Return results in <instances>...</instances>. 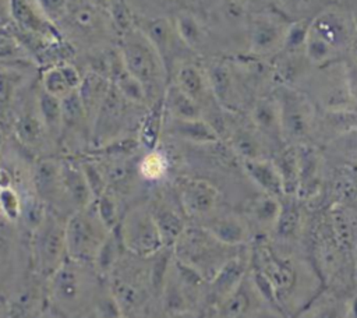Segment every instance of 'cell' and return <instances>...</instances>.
<instances>
[{"label": "cell", "instance_id": "cell-56", "mask_svg": "<svg viewBox=\"0 0 357 318\" xmlns=\"http://www.w3.org/2000/svg\"><path fill=\"white\" fill-rule=\"evenodd\" d=\"M38 318H66L64 315H61L59 311H56L53 307L52 308H47V310H43Z\"/></svg>", "mask_w": 357, "mask_h": 318}, {"label": "cell", "instance_id": "cell-5", "mask_svg": "<svg viewBox=\"0 0 357 318\" xmlns=\"http://www.w3.org/2000/svg\"><path fill=\"white\" fill-rule=\"evenodd\" d=\"M124 248L139 258H149L165 247L149 206L131 208L119 223Z\"/></svg>", "mask_w": 357, "mask_h": 318}, {"label": "cell", "instance_id": "cell-23", "mask_svg": "<svg viewBox=\"0 0 357 318\" xmlns=\"http://www.w3.org/2000/svg\"><path fill=\"white\" fill-rule=\"evenodd\" d=\"M149 209L165 247L173 248L187 227L184 216L174 206L165 201H156L151 204Z\"/></svg>", "mask_w": 357, "mask_h": 318}, {"label": "cell", "instance_id": "cell-57", "mask_svg": "<svg viewBox=\"0 0 357 318\" xmlns=\"http://www.w3.org/2000/svg\"><path fill=\"white\" fill-rule=\"evenodd\" d=\"M350 18L351 22L357 31V0H351V10H350Z\"/></svg>", "mask_w": 357, "mask_h": 318}, {"label": "cell", "instance_id": "cell-15", "mask_svg": "<svg viewBox=\"0 0 357 318\" xmlns=\"http://www.w3.org/2000/svg\"><path fill=\"white\" fill-rule=\"evenodd\" d=\"M61 183L66 204L73 209V212L86 208L95 201L78 160L61 159Z\"/></svg>", "mask_w": 357, "mask_h": 318}, {"label": "cell", "instance_id": "cell-48", "mask_svg": "<svg viewBox=\"0 0 357 318\" xmlns=\"http://www.w3.org/2000/svg\"><path fill=\"white\" fill-rule=\"evenodd\" d=\"M81 167L84 170V174L86 177V181L91 187V191L95 197V199L102 195L107 188V179L105 176V172L102 169V166H99L95 160L92 159H86V160H81Z\"/></svg>", "mask_w": 357, "mask_h": 318}, {"label": "cell", "instance_id": "cell-20", "mask_svg": "<svg viewBox=\"0 0 357 318\" xmlns=\"http://www.w3.org/2000/svg\"><path fill=\"white\" fill-rule=\"evenodd\" d=\"M300 163V184L297 198H311L321 188V156L319 152L303 142L296 144Z\"/></svg>", "mask_w": 357, "mask_h": 318}, {"label": "cell", "instance_id": "cell-34", "mask_svg": "<svg viewBox=\"0 0 357 318\" xmlns=\"http://www.w3.org/2000/svg\"><path fill=\"white\" fill-rule=\"evenodd\" d=\"M64 18H68L70 28L79 36H95L106 29L105 18L100 11L92 6H78L74 11H67Z\"/></svg>", "mask_w": 357, "mask_h": 318}, {"label": "cell", "instance_id": "cell-4", "mask_svg": "<svg viewBox=\"0 0 357 318\" xmlns=\"http://www.w3.org/2000/svg\"><path fill=\"white\" fill-rule=\"evenodd\" d=\"M32 258L36 272L50 278L68 258L66 248V222L53 211L46 212L42 222L32 230Z\"/></svg>", "mask_w": 357, "mask_h": 318}, {"label": "cell", "instance_id": "cell-60", "mask_svg": "<svg viewBox=\"0 0 357 318\" xmlns=\"http://www.w3.org/2000/svg\"><path fill=\"white\" fill-rule=\"evenodd\" d=\"M1 148H3V134L0 131V153H1Z\"/></svg>", "mask_w": 357, "mask_h": 318}, {"label": "cell", "instance_id": "cell-2", "mask_svg": "<svg viewBox=\"0 0 357 318\" xmlns=\"http://www.w3.org/2000/svg\"><path fill=\"white\" fill-rule=\"evenodd\" d=\"M98 273L93 262L67 258L49 278L52 307L66 318L77 314L91 297H95Z\"/></svg>", "mask_w": 357, "mask_h": 318}, {"label": "cell", "instance_id": "cell-9", "mask_svg": "<svg viewBox=\"0 0 357 318\" xmlns=\"http://www.w3.org/2000/svg\"><path fill=\"white\" fill-rule=\"evenodd\" d=\"M128 105L130 102H127L121 93L110 85V89L92 124L91 138L93 145L100 146L119 138V132L124 124L126 106Z\"/></svg>", "mask_w": 357, "mask_h": 318}, {"label": "cell", "instance_id": "cell-32", "mask_svg": "<svg viewBox=\"0 0 357 318\" xmlns=\"http://www.w3.org/2000/svg\"><path fill=\"white\" fill-rule=\"evenodd\" d=\"M36 107L50 139H60L63 131L61 99L54 95H50L39 85L36 88Z\"/></svg>", "mask_w": 357, "mask_h": 318}, {"label": "cell", "instance_id": "cell-19", "mask_svg": "<svg viewBox=\"0 0 357 318\" xmlns=\"http://www.w3.org/2000/svg\"><path fill=\"white\" fill-rule=\"evenodd\" d=\"M14 134L15 138L29 149L40 148L45 139L50 138L36 107V91L32 100L29 103L26 102L15 116Z\"/></svg>", "mask_w": 357, "mask_h": 318}, {"label": "cell", "instance_id": "cell-49", "mask_svg": "<svg viewBox=\"0 0 357 318\" xmlns=\"http://www.w3.org/2000/svg\"><path fill=\"white\" fill-rule=\"evenodd\" d=\"M47 18L57 22L64 18L68 11V0H33Z\"/></svg>", "mask_w": 357, "mask_h": 318}, {"label": "cell", "instance_id": "cell-35", "mask_svg": "<svg viewBox=\"0 0 357 318\" xmlns=\"http://www.w3.org/2000/svg\"><path fill=\"white\" fill-rule=\"evenodd\" d=\"M61 107H63V131L61 138L68 132H78L86 128L89 132H92L91 123L88 120L86 112L84 109L82 100L79 98L78 89L73 91L67 96L61 99ZM60 138V139H61Z\"/></svg>", "mask_w": 357, "mask_h": 318}, {"label": "cell", "instance_id": "cell-38", "mask_svg": "<svg viewBox=\"0 0 357 318\" xmlns=\"http://www.w3.org/2000/svg\"><path fill=\"white\" fill-rule=\"evenodd\" d=\"M331 227L340 248L354 247L357 241L354 215L343 206H336L331 212Z\"/></svg>", "mask_w": 357, "mask_h": 318}, {"label": "cell", "instance_id": "cell-18", "mask_svg": "<svg viewBox=\"0 0 357 318\" xmlns=\"http://www.w3.org/2000/svg\"><path fill=\"white\" fill-rule=\"evenodd\" d=\"M84 74L70 61H60L47 66L40 73V88L60 99L77 91L81 85Z\"/></svg>", "mask_w": 357, "mask_h": 318}, {"label": "cell", "instance_id": "cell-50", "mask_svg": "<svg viewBox=\"0 0 357 318\" xmlns=\"http://www.w3.org/2000/svg\"><path fill=\"white\" fill-rule=\"evenodd\" d=\"M300 318H347V310H346V314H342L339 307L326 304V305L315 308L312 312L307 314L305 317H300Z\"/></svg>", "mask_w": 357, "mask_h": 318}, {"label": "cell", "instance_id": "cell-47", "mask_svg": "<svg viewBox=\"0 0 357 318\" xmlns=\"http://www.w3.org/2000/svg\"><path fill=\"white\" fill-rule=\"evenodd\" d=\"M22 212V197L14 187L0 190V213L8 222H17Z\"/></svg>", "mask_w": 357, "mask_h": 318}, {"label": "cell", "instance_id": "cell-14", "mask_svg": "<svg viewBox=\"0 0 357 318\" xmlns=\"http://www.w3.org/2000/svg\"><path fill=\"white\" fill-rule=\"evenodd\" d=\"M289 22L259 13L250 22V47L255 54H268L282 49Z\"/></svg>", "mask_w": 357, "mask_h": 318}, {"label": "cell", "instance_id": "cell-62", "mask_svg": "<svg viewBox=\"0 0 357 318\" xmlns=\"http://www.w3.org/2000/svg\"><path fill=\"white\" fill-rule=\"evenodd\" d=\"M120 318H123V317H120Z\"/></svg>", "mask_w": 357, "mask_h": 318}, {"label": "cell", "instance_id": "cell-42", "mask_svg": "<svg viewBox=\"0 0 357 318\" xmlns=\"http://www.w3.org/2000/svg\"><path fill=\"white\" fill-rule=\"evenodd\" d=\"M169 169V160L166 155L158 148L146 151L137 162V173L146 181H158L163 179Z\"/></svg>", "mask_w": 357, "mask_h": 318}, {"label": "cell", "instance_id": "cell-16", "mask_svg": "<svg viewBox=\"0 0 357 318\" xmlns=\"http://www.w3.org/2000/svg\"><path fill=\"white\" fill-rule=\"evenodd\" d=\"M247 271L248 262L240 255H234L230 259H227L209 279V300L215 305L223 301L245 279Z\"/></svg>", "mask_w": 357, "mask_h": 318}, {"label": "cell", "instance_id": "cell-43", "mask_svg": "<svg viewBox=\"0 0 357 318\" xmlns=\"http://www.w3.org/2000/svg\"><path fill=\"white\" fill-rule=\"evenodd\" d=\"M311 28V20H297L293 22H289L286 28V33L283 38L282 49L284 54H304V47L310 35Z\"/></svg>", "mask_w": 357, "mask_h": 318}, {"label": "cell", "instance_id": "cell-53", "mask_svg": "<svg viewBox=\"0 0 357 318\" xmlns=\"http://www.w3.org/2000/svg\"><path fill=\"white\" fill-rule=\"evenodd\" d=\"M8 187H14V176L7 167L0 165V190Z\"/></svg>", "mask_w": 357, "mask_h": 318}, {"label": "cell", "instance_id": "cell-45", "mask_svg": "<svg viewBox=\"0 0 357 318\" xmlns=\"http://www.w3.org/2000/svg\"><path fill=\"white\" fill-rule=\"evenodd\" d=\"M339 50H336L333 46H331L328 42H325L322 38L311 32L304 47V56L308 60V63L314 66H324L329 61H332Z\"/></svg>", "mask_w": 357, "mask_h": 318}, {"label": "cell", "instance_id": "cell-1", "mask_svg": "<svg viewBox=\"0 0 357 318\" xmlns=\"http://www.w3.org/2000/svg\"><path fill=\"white\" fill-rule=\"evenodd\" d=\"M123 63L130 74H132L145 88L148 106L160 99L169 81L166 66L144 33L134 25L120 33L117 46Z\"/></svg>", "mask_w": 357, "mask_h": 318}, {"label": "cell", "instance_id": "cell-22", "mask_svg": "<svg viewBox=\"0 0 357 318\" xmlns=\"http://www.w3.org/2000/svg\"><path fill=\"white\" fill-rule=\"evenodd\" d=\"M243 169L250 180L264 192L272 197L283 198V186L279 172L272 160L268 158L243 160Z\"/></svg>", "mask_w": 357, "mask_h": 318}, {"label": "cell", "instance_id": "cell-25", "mask_svg": "<svg viewBox=\"0 0 357 318\" xmlns=\"http://www.w3.org/2000/svg\"><path fill=\"white\" fill-rule=\"evenodd\" d=\"M165 121H166V112H165L163 96H162L160 99L146 106V112L139 120L137 139L141 148H144L145 151H153L158 148L160 135L165 130Z\"/></svg>", "mask_w": 357, "mask_h": 318}, {"label": "cell", "instance_id": "cell-59", "mask_svg": "<svg viewBox=\"0 0 357 318\" xmlns=\"http://www.w3.org/2000/svg\"><path fill=\"white\" fill-rule=\"evenodd\" d=\"M7 25H8V22L0 17V29H3V28L7 26Z\"/></svg>", "mask_w": 357, "mask_h": 318}, {"label": "cell", "instance_id": "cell-30", "mask_svg": "<svg viewBox=\"0 0 357 318\" xmlns=\"http://www.w3.org/2000/svg\"><path fill=\"white\" fill-rule=\"evenodd\" d=\"M297 197H283L276 223L272 229L278 240L293 241L303 230V212L296 201Z\"/></svg>", "mask_w": 357, "mask_h": 318}, {"label": "cell", "instance_id": "cell-3", "mask_svg": "<svg viewBox=\"0 0 357 318\" xmlns=\"http://www.w3.org/2000/svg\"><path fill=\"white\" fill-rule=\"evenodd\" d=\"M112 230L103 223L95 204L74 211L66 220L67 257L75 261L93 262Z\"/></svg>", "mask_w": 357, "mask_h": 318}, {"label": "cell", "instance_id": "cell-54", "mask_svg": "<svg viewBox=\"0 0 357 318\" xmlns=\"http://www.w3.org/2000/svg\"><path fill=\"white\" fill-rule=\"evenodd\" d=\"M349 50H350V54H351V63H354L357 66V31L354 32V35L350 40Z\"/></svg>", "mask_w": 357, "mask_h": 318}, {"label": "cell", "instance_id": "cell-37", "mask_svg": "<svg viewBox=\"0 0 357 318\" xmlns=\"http://www.w3.org/2000/svg\"><path fill=\"white\" fill-rule=\"evenodd\" d=\"M251 282L245 278L236 290H233L216 307L222 318H244L251 310Z\"/></svg>", "mask_w": 357, "mask_h": 318}, {"label": "cell", "instance_id": "cell-61", "mask_svg": "<svg viewBox=\"0 0 357 318\" xmlns=\"http://www.w3.org/2000/svg\"><path fill=\"white\" fill-rule=\"evenodd\" d=\"M339 1H343V0H339Z\"/></svg>", "mask_w": 357, "mask_h": 318}, {"label": "cell", "instance_id": "cell-12", "mask_svg": "<svg viewBox=\"0 0 357 318\" xmlns=\"http://www.w3.org/2000/svg\"><path fill=\"white\" fill-rule=\"evenodd\" d=\"M31 181L36 197L46 206L66 204L61 183V159L40 158L32 167Z\"/></svg>", "mask_w": 357, "mask_h": 318}, {"label": "cell", "instance_id": "cell-11", "mask_svg": "<svg viewBox=\"0 0 357 318\" xmlns=\"http://www.w3.org/2000/svg\"><path fill=\"white\" fill-rule=\"evenodd\" d=\"M178 198L184 213L192 218H205L216 209L219 191L208 180L185 177L178 181Z\"/></svg>", "mask_w": 357, "mask_h": 318}, {"label": "cell", "instance_id": "cell-13", "mask_svg": "<svg viewBox=\"0 0 357 318\" xmlns=\"http://www.w3.org/2000/svg\"><path fill=\"white\" fill-rule=\"evenodd\" d=\"M311 32L322 38L336 50L349 47L356 32L351 18L336 10H324L311 18Z\"/></svg>", "mask_w": 357, "mask_h": 318}, {"label": "cell", "instance_id": "cell-51", "mask_svg": "<svg viewBox=\"0 0 357 318\" xmlns=\"http://www.w3.org/2000/svg\"><path fill=\"white\" fill-rule=\"evenodd\" d=\"M344 84L351 100L357 102V66L351 61L344 68Z\"/></svg>", "mask_w": 357, "mask_h": 318}, {"label": "cell", "instance_id": "cell-29", "mask_svg": "<svg viewBox=\"0 0 357 318\" xmlns=\"http://www.w3.org/2000/svg\"><path fill=\"white\" fill-rule=\"evenodd\" d=\"M209 88L222 107H230L234 95V77L230 66L225 61L216 60L205 67Z\"/></svg>", "mask_w": 357, "mask_h": 318}, {"label": "cell", "instance_id": "cell-6", "mask_svg": "<svg viewBox=\"0 0 357 318\" xmlns=\"http://www.w3.org/2000/svg\"><path fill=\"white\" fill-rule=\"evenodd\" d=\"M280 110L282 137L303 144L314 128V106L310 99L290 86H282L276 95Z\"/></svg>", "mask_w": 357, "mask_h": 318}, {"label": "cell", "instance_id": "cell-58", "mask_svg": "<svg viewBox=\"0 0 357 318\" xmlns=\"http://www.w3.org/2000/svg\"><path fill=\"white\" fill-rule=\"evenodd\" d=\"M354 275L357 279V241L354 244Z\"/></svg>", "mask_w": 357, "mask_h": 318}, {"label": "cell", "instance_id": "cell-36", "mask_svg": "<svg viewBox=\"0 0 357 318\" xmlns=\"http://www.w3.org/2000/svg\"><path fill=\"white\" fill-rule=\"evenodd\" d=\"M261 137L255 128H237L230 134V145L241 160L262 159L265 156Z\"/></svg>", "mask_w": 357, "mask_h": 318}, {"label": "cell", "instance_id": "cell-27", "mask_svg": "<svg viewBox=\"0 0 357 318\" xmlns=\"http://www.w3.org/2000/svg\"><path fill=\"white\" fill-rule=\"evenodd\" d=\"M213 238L227 247H238L248 238V226L237 215H223L202 226Z\"/></svg>", "mask_w": 357, "mask_h": 318}, {"label": "cell", "instance_id": "cell-33", "mask_svg": "<svg viewBox=\"0 0 357 318\" xmlns=\"http://www.w3.org/2000/svg\"><path fill=\"white\" fill-rule=\"evenodd\" d=\"M173 24L180 40L187 49L198 52L204 47L206 40V29L197 15L190 11H180L176 14Z\"/></svg>", "mask_w": 357, "mask_h": 318}, {"label": "cell", "instance_id": "cell-44", "mask_svg": "<svg viewBox=\"0 0 357 318\" xmlns=\"http://www.w3.org/2000/svg\"><path fill=\"white\" fill-rule=\"evenodd\" d=\"M280 206H282V198L262 194L259 198H257L252 202L250 208V213L259 226L269 227L272 230L279 216Z\"/></svg>", "mask_w": 357, "mask_h": 318}, {"label": "cell", "instance_id": "cell-55", "mask_svg": "<svg viewBox=\"0 0 357 318\" xmlns=\"http://www.w3.org/2000/svg\"><path fill=\"white\" fill-rule=\"evenodd\" d=\"M347 318H357V294H354L349 301Z\"/></svg>", "mask_w": 357, "mask_h": 318}, {"label": "cell", "instance_id": "cell-39", "mask_svg": "<svg viewBox=\"0 0 357 318\" xmlns=\"http://www.w3.org/2000/svg\"><path fill=\"white\" fill-rule=\"evenodd\" d=\"M24 75L14 66L0 64V116L6 114L17 99Z\"/></svg>", "mask_w": 357, "mask_h": 318}, {"label": "cell", "instance_id": "cell-31", "mask_svg": "<svg viewBox=\"0 0 357 318\" xmlns=\"http://www.w3.org/2000/svg\"><path fill=\"white\" fill-rule=\"evenodd\" d=\"M163 105L166 116L172 119L190 120L202 117V107L185 92H183L173 81H170L165 89Z\"/></svg>", "mask_w": 357, "mask_h": 318}, {"label": "cell", "instance_id": "cell-17", "mask_svg": "<svg viewBox=\"0 0 357 318\" xmlns=\"http://www.w3.org/2000/svg\"><path fill=\"white\" fill-rule=\"evenodd\" d=\"M173 82L192 98L201 107L213 100L205 68L191 61H181L174 66Z\"/></svg>", "mask_w": 357, "mask_h": 318}, {"label": "cell", "instance_id": "cell-41", "mask_svg": "<svg viewBox=\"0 0 357 318\" xmlns=\"http://www.w3.org/2000/svg\"><path fill=\"white\" fill-rule=\"evenodd\" d=\"M121 248H124V244H123L119 227H114L109 233L107 238L105 240L103 245L100 247V250L93 261V265H95L96 271L99 272V275H105V273L110 272L117 265V262H120V255H121L120 250Z\"/></svg>", "mask_w": 357, "mask_h": 318}, {"label": "cell", "instance_id": "cell-46", "mask_svg": "<svg viewBox=\"0 0 357 318\" xmlns=\"http://www.w3.org/2000/svg\"><path fill=\"white\" fill-rule=\"evenodd\" d=\"M95 208L98 211V215L100 216V219L103 220V223L113 230L114 227L119 226L120 223V218H119V205L116 201V197L110 192V190L107 188L102 195H99L95 201Z\"/></svg>", "mask_w": 357, "mask_h": 318}, {"label": "cell", "instance_id": "cell-10", "mask_svg": "<svg viewBox=\"0 0 357 318\" xmlns=\"http://www.w3.org/2000/svg\"><path fill=\"white\" fill-rule=\"evenodd\" d=\"M134 25L144 33V36L152 43L159 56L162 57L167 73L174 68V52L177 42L183 43L176 32L174 24L166 17H139L134 18Z\"/></svg>", "mask_w": 357, "mask_h": 318}, {"label": "cell", "instance_id": "cell-21", "mask_svg": "<svg viewBox=\"0 0 357 318\" xmlns=\"http://www.w3.org/2000/svg\"><path fill=\"white\" fill-rule=\"evenodd\" d=\"M165 128L174 137L195 145H211L220 139L218 131L204 117L190 120L169 117V121H165Z\"/></svg>", "mask_w": 357, "mask_h": 318}, {"label": "cell", "instance_id": "cell-28", "mask_svg": "<svg viewBox=\"0 0 357 318\" xmlns=\"http://www.w3.org/2000/svg\"><path fill=\"white\" fill-rule=\"evenodd\" d=\"M283 186L284 197H297L300 184V163L296 144H289L272 158Z\"/></svg>", "mask_w": 357, "mask_h": 318}, {"label": "cell", "instance_id": "cell-52", "mask_svg": "<svg viewBox=\"0 0 357 318\" xmlns=\"http://www.w3.org/2000/svg\"><path fill=\"white\" fill-rule=\"evenodd\" d=\"M244 10H266L269 8L275 0H236Z\"/></svg>", "mask_w": 357, "mask_h": 318}, {"label": "cell", "instance_id": "cell-7", "mask_svg": "<svg viewBox=\"0 0 357 318\" xmlns=\"http://www.w3.org/2000/svg\"><path fill=\"white\" fill-rule=\"evenodd\" d=\"M10 21H13V28L20 35L50 42L63 40L56 22L47 18L33 0H11Z\"/></svg>", "mask_w": 357, "mask_h": 318}, {"label": "cell", "instance_id": "cell-8", "mask_svg": "<svg viewBox=\"0 0 357 318\" xmlns=\"http://www.w3.org/2000/svg\"><path fill=\"white\" fill-rule=\"evenodd\" d=\"M251 265L264 272L269 279L278 293L279 303L282 301V296H286L296 283L297 272L291 259L278 255L268 244H258L255 247Z\"/></svg>", "mask_w": 357, "mask_h": 318}, {"label": "cell", "instance_id": "cell-26", "mask_svg": "<svg viewBox=\"0 0 357 318\" xmlns=\"http://www.w3.org/2000/svg\"><path fill=\"white\" fill-rule=\"evenodd\" d=\"M110 80L99 73L95 71H86L82 77L81 85L78 88L79 98L82 100L84 109L86 112L88 120L91 123V127L93 124V120L99 112V107L102 106L109 89H110Z\"/></svg>", "mask_w": 357, "mask_h": 318}, {"label": "cell", "instance_id": "cell-24", "mask_svg": "<svg viewBox=\"0 0 357 318\" xmlns=\"http://www.w3.org/2000/svg\"><path fill=\"white\" fill-rule=\"evenodd\" d=\"M251 121L254 128L266 138L279 139L282 137L280 110L276 96H265L255 100L251 109Z\"/></svg>", "mask_w": 357, "mask_h": 318}, {"label": "cell", "instance_id": "cell-40", "mask_svg": "<svg viewBox=\"0 0 357 318\" xmlns=\"http://www.w3.org/2000/svg\"><path fill=\"white\" fill-rule=\"evenodd\" d=\"M25 60H32L26 47L22 45L13 26L0 29V64L14 66Z\"/></svg>", "mask_w": 357, "mask_h": 318}]
</instances>
